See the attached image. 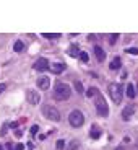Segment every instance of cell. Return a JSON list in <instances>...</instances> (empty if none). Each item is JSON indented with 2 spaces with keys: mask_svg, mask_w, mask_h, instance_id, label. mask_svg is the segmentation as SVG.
Wrapping results in <instances>:
<instances>
[{
  "mask_svg": "<svg viewBox=\"0 0 138 150\" xmlns=\"http://www.w3.org/2000/svg\"><path fill=\"white\" fill-rule=\"evenodd\" d=\"M71 95V90L67 83H62V82H57L55 86H54V98L59 100V101H64V100H68Z\"/></svg>",
  "mask_w": 138,
  "mask_h": 150,
  "instance_id": "obj_1",
  "label": "cell"
},
{
  "mask_svg": "<svg viewBox=\"0 0 138 150\" xmlns=\"http://www.w3.org/2000/svg\"><path fill=\"white\" fill-rule=\"evenodd\" d=\"M94 105H96V109H97V114H99V116H102V117H107L109 116V106H107V103H106L104 96H102L101 93L96 96Z\"/></svg>",
  "mask_w": 138,
  "mask_h": 150,
  "instance_id": "obj_2",
  "label": "cell"
},
{
  "mask_svg": "<svg viewBox=\"0 0 138 150\" xmlns=\"http://www.w3.org/2000/svg\"><path fill=\"white\" fill-rule=\"evenodd\" d=\"M122 93H123V88L120 83H112L111 86H109V95H111L112 101L116 103V105H119L120 101H122Z\"/></svg>",
  "mask_w": 138,
  "mask_h": 150,
  "instance_id": "obj_3",
  "label": "cell"
},
{
  "mask_svg": "<svg viewBox=\"0 0 138 150\" xmlns=\"http://www.w3.org/2000/svg\"><path fill=\"white\" fill-rule=\"evenodd\" d=\"M42 114H44L46 119H50V121H60V112L57 108L50 105H44L42 106Z\"/></svg>",
  "mask_w": 138,
  "mask_h": 150,
  "instance_id": "obj_4",
  "label": "cell"
},
{
  "mask_svg": "<svg viewBox=\"0 0 138 150\" xmlns=\"http://www.w3.org/2000/svg\"><path fill=\"white\" fill-rule=\"evenodd\" d=\"M68 122H70L73 127H80V126H83V122H85V117H83L81 111H78V109H73V111L68 114Z\"/></svg>",
  "mask_w": 138,
  "mask_h": 150,
  "instance_id": "obj_5",
  "label": "cell"
},
{
  "mask_svg": "<svg viewBox=\"0 0 138 150\" xmlns=\"http://www.w3.org/2000/svg\"><path fill=\"white\" fill-rule=\"evenodd\" d=\"M26 100L29 101V105H37L41 101V96L37 93V90H28L26 91Z\"/></svg>",
  "mask_w": 138,
  "mask_h": 150,
  "instance_id": "obj_6",
  "label": "cell"
},
{
  "mask_svg": "<svg viewBox=\"0 0 138 150\" xmlns=\"http://www.w3.org/2000/svg\"><path fill=\"white\" fill-rule=\"evenodd\" d=\"M37 88H41V90H49L50 88V79L47 75H41L37 79Z\"/></svg>",
  "mask_w": 138,
  "mask_h": 150,
  "instance_id": "obj_7",
  "label": "cell"
},
{
  "mask_svg": "<svg viewBox=\"0 0 138 150\" xmlns=\"http://www.w3.org/2000/svg\"><path fill=\"white\" fill-rule=\"evenodd\" d=\"M34 69H36L37 72H46V70H49V60L44 59V57L37 59L36 64H34Z\"/></svg>",
  "mask_w": 138,
  "mask_h": 150,
  "instance_id": "obj_8",
  "label": "cell"
},
{
  "mask_svg": "<svg viewBox=\"0 0 138 150\" xmlns=\"http://www.w3.org/2000/svg\"><path fill=\"white\" fill-rule=\"evenodd\" d=\"M67 65L64 62H52V64H49V70L52 72V74H62L65 70Z\"/></svg>",
  "mask_w": 138,
  "mask_h": 150,
  "instance_id": "obj_9",
  "label": "cell"
},
{
  "mask_svg": "<svg viewBox=\"0 0 138 150\" xmlns=\"http://www.w3.org/2000/svg\"><path fill=\"white\" fill-rule=\"evenodd\" d=\"M133 111H135L133 106H127V108L122 111V119H123V121H128L132 116H133Z\"/></svg>",
  "mask_w": 138,
  "mask_h": 150,
  "instance_id": "obj_10",
  "label": "cell"
},
{
  "mask_svg": "<svg viewBox=\"0 0 138 150\" xmlns=\"http://www.w3.org/2000/svg\"><path fill=\"white\" fill-rule=\"evenodd\" d=\"M94 54H96V57H97V60H99V62H102V60L106 59V52H104V49L99 47V46H96V47H94Z\"/></svg>",
  "mask_w": 138,
  "mask_h": 150,
  "instance_id": "obj_11",
  "label": "cell"
},
{
  "mask_svg": "<svg viewBox=\"0 0 138 150\" xmlns=\"http://www.w3.org/2000/svg\"><path fill=\"white\" fill-rule=\"evenodd\" d=\"M120 67H122V60H120V57H114V60L111 62L109 69H111V70H119Z\"/></svg>",
  "mask_w": 138,
  "mask_h": 150,
  "instance_id": "obj_12",
  "label": "cell"
},
{
  "mask_svg": "<svg viewBox=\"0 0 138 150\" xmlns=\"http://www.w3.org/2000/svg\"><path fill=\"white\" fill-rule=\"evenodd\" d=\"M90 135H91V139H99L101 137V131H99V127L97 126H93L90 131Z\"/></svg>",
  "mask_w": 138,
  "mask_h": 150,
  "instance_id": "obj_13",
  "label": "cell"
},
{
  "mask_svg": "<svg viewBox=\"0 0 138 150\" xmlns=\"http://www.w3.org/2000/svg\"><path fill=\"white\" fill-rule=\"evenodd\" d=\"M125 93H127V96H128V98H135V86L128 83V86L125 88Z\"/></svg>",
  "mask_w": 138,
  "mask_h": 150,
  "instance_id": "obj_14",
  "label": "cell"
},
{
  "mask_svg": "<svg viewBox=\"0 0 138 150\" xmlns=\"http://www.w3.org/2000/svg\"><path fill=\"white\" fill-rule=\"evenodd\" d=\"M97 95H99V90H97V88H90V90L86 91V96H88V98L97 96Z\"/></svg>",
  "mask_w": 138,
  "mask_h": 150,
  "instance_id": "obj_15",
  "label": "cell"
},
{
  "mask_svg": "<svg viewBox=\"0 0 138 150\" xmlns=\"http://www.w3.org/2000/svg\"><path fill=\"white\" fill-rule=\"evenodd\" d=\"M68 54H70L71 57H75L76 54H80V49H78V46H70V51H68Z\"/></svg>",
  "mask_w": 138,
  "mask_h": 150,
  "instance_id": "obj_16",
  "label": "cell"
},
{
  "mask_svg": "<svg viewBox=\"0 0 138 150\" xmlns=\"http://www.w3.org/2000/svg\"><path fill=\"white\" fill-rule=\"evenodd\" d=\"M13 49H15V52H21L23 49H25V44H23L21 41H16L15 46H13Z\"/></svg>",
  "mask_w": 138,
  "mask_h": 150,
  "instance_id": "obj_17",
  "label": "cell"
},
{
  "mask_svg": "<svg viewBox=\"0 0 138 150\" xmlns=\"http://www.w3.org/2000/svg\"><path fill=\"white\" fill-rule=\"evenodd\" d=\"M41 36L47 38V39H55V38H59L60 34H59V33H42Z\"/></svg>",
  "mask_w": 138,
  "mask_h": 150,
  "instance_id": "obj_18",
  "label": "cell"
},
{
  "mask_svg": "<svg viewBox=\"0 0 138 150\" xmlns=\"http://www.w3.org/2000/svg\"><path fill=\"white\" fill-rule=\"evenodd\" d=\"M78 56H80V59H81V62H88V60H90V56L86 52H80Z\"/></svg>",
  "mask_w": 138,
  "mask_h": 150,
  "instance_id": "obj_19",
  "label": "cell"
},
{
  "mask_svg": "<svg viewBox=\"0 0 138 150\" xmlns=\"http://www.w3.org/2000/svg\"><path fill=\"white\" fill-rule=\"evenodd\" d=\"M128 54H133V56H138V49L137 47H128V49H125Z\"/></svg>",
  "mask_w": 138,
  "mask_h": 150,
  "instance_id": "obj_20",
  "label": "cell"
},
{
  "mask_svg": "<svg viewBox=\"0 0 138 150\" xmlns=\"http://www.w3.org/2000/svg\"><path fill=\"white\" fill-rule=\"evenodd\" d=\"M75 88L78 93H83V86H81V82H75Z\"/></svg>",
  "mask_w": 138,
  "mask_h": 150,
  "instance_id": "obj_21",
  "label": "cell"
},
{
  "mask_svg": "<svg viewBox=\"0 0 138 150\" xmlns=\"http://www.w3.org/2000/svg\"><path fill=\"white\" fill-rule=\"evenodd\" d=\"M37 131H39V126H37V124H34L33 127H31V135H36Z\"/></svg>",
  "mask_w": 138,
  "mask_h": 150,
  "instance_id": "obj_22",
  "label": "cell"
},
{
  "mask_svg": "<svg viewBox=\"0 0 138 150\" xmlns=\"http://www.w3.org/2000/svg\"><path fill=\"white\" fill-rule=\"evenodd\" d=\"M117 39H119V34H111V39H109V42H111V44H114Z\"/></svg>",
  "mask_w": 138,
  "mask_h": 150,
  "instance_id": "obj_23",
  "label": "cell"
},
{
  "mask_svg": "<svg viewBox=\"0 0 138 150\" xmlns=\"http://www.w3.org/2000/svg\"><path fill=\"white\" fill-rule=\"evenodd\" d=\"M65 147V140H57V149H64Z\"/></svg>",
  "mask_w": 138,
  "mask_h": 150,
  "instance_id": "obj_24",
  "label": "cell"
},
{
  "mask_svg": "<svg viewBox=\"0 0 138 150\" xmlns=\"http://www.w3.org/2000/svg\"><path fill=\"white\" fill-rule=\"evenodd\" d=\"M23 149H25L23 144H16V145H15V150H23Z\"/></svg>",
  "mask_w": 138,
  "mask_h": 150,
  "instance_id": "obj_25",
  "label": "cell"
},
{
  "mask_svg": "<svg viewBox=\"0 0 138 150\" xmlns=\"http://www.w3.org/2000/svg\"><path fill=\"white\" fill-rule=\"evenodd\" d=\"M5 88H7V85H5V83H0V93H2V91H4Z\"/></svg>",
  "mask_w": 138,
  "mask_h": 150,
  "instance_id": "obj_26",
  "label": "cell"
},
{
  "mask_svg": "<svg viewBox=\"0 0 138 150\" xmlns=\"http://www.w3.org/2000/svg\"><path fill=\"white\" fill-rule=\"evenodd\" d=\"M76 147H78V142H76V140H75V142L71 144V150H75V149H76Z\"/></svg>",
  "mask_w": 138,
  "mask_h": 150,
  "instance_id": "obj_27",
  "label": "cell"
},
{
  "mask_svg": "<svg viewBox=\"0 0 138 150\" xmlns=\"http://www.w3.org/2000/svg\"><path fill=\"white\" fill-rule=\"evenodd\" d=\"M8 126H10V127H11V129H15V127H16V126H18V122H11V124H8Z\"/></svg>",
  "mask_w": 138,
  "mask_h": 150,
  "instance_id": "obj_28",
  "label": "cell"
},
{
  "mask_svg": "<svg viewBox=\"0 0 138 150\" xmlns=\"http://www.w3.org/2000/svg\"><path fill=\"white\" fill-rule=\"evenodd\" d=\"M7 149H8V150H15V147H11V144L8 142V144H7Z\"/></svg>",
  "mask_w": 138,
  "mask_h": 150,
  "instance_id": "obj_29",
  "label": "cell"
},
{
  "mask_svg": "<svg viewBox=\"0 0 138 150\" xmlns=\"http://www.w3.org/2000/svg\"><path fill=\"white\" fill-rule=\"evenodd\" d=\"M116 150H123V149H122V147H117V149H116Z\"/></svg>",
  "mask_w": 138,
  "mask_h": 150,
  "instance_id": "obj_30",
  "label": "cell"
},
{
  "mask_svg": "<svg viewBox=\"0 0 138 150\" xmlns=\"http://www.w3.org/2000/svg\"><path fill=\"white\" fill-rule=\"evenodd\" d=\"M0 150H4V147H2V145H0Z\"/></svg>",
  "mask_w": 138,
  "mask_h": 150,
  "instance_id": "obj_31",
  "label": "cell"
},
{
  "mask_svg": "<svg viewBox=\"0 0 138 150\" xmlns=\"http://www.w3.org/2000/svg\"><path fill=\"white\" fill-rule=\"evenodd\" d=\"M137 90H138V86H137Z\"/></svg>",
  "mask_w": 138,
  "mask_h": 150,
  "instance_id": "obj_32",
  "label": "cell"
}]
</instances>
